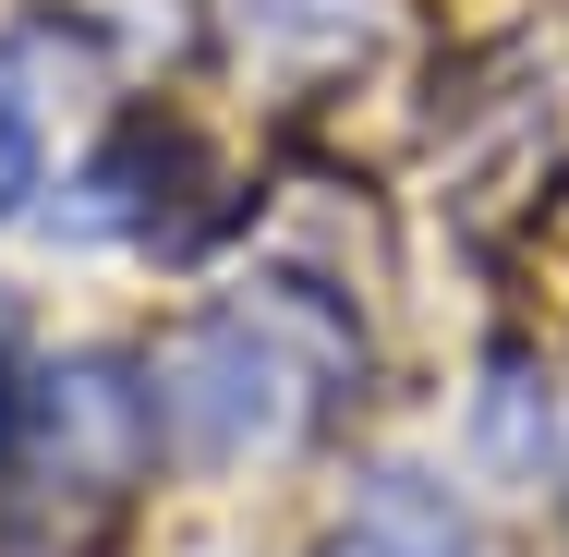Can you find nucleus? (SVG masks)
Listing matches in <instances>:
<instances>
[{"instance_id":"1","label":"nucleus","mask_w":569,"mask_h":557,"mask_svg":"<svg viewBox=\"0 0 569 557\" xmlns=\"http://www.w3.org/2000/svg\"><path fill=\"white\" fill-rule=\"evenodd\" d=\"M158 425L194 448V460H242V448H279L303 425V388H291L279 339L254 328V316H219V328H194L158 364Z\"/></svg>"},{"instance_id":"2","label":"nucleus","mask_w":569,"mask_h":557,"mask_svg":"<svg viewBox=\"0 0 569 557\" xmlns=\"http://www.w3.org/2000/svg\"><path fill=\"white\" fill-rule=\"evenodd\" d=\"M340 557H472V534H460V509L425 473H376L363 509H351V534H340Z\"/></svg>"},{"instance_id":"3","label":"nucleus","mask_w":569,"mask_h":557,"mask_svg":"<svg viewBox=\"0 0 569 557\" xmlns=\"http://www.w3.org/2000/svg\"><path fill=\"white\" fill-rule=\"evenodd\" d=\"M37 195V121H24V98H0V219Z\"/></svg>"}]
</instances>
